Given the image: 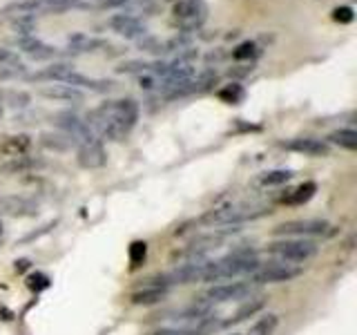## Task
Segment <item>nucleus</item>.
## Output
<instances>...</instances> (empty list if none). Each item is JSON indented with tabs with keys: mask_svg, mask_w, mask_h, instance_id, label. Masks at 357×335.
<instances>
[{
	"mask_svg": "<svg viewBox=\"0 0 357 335\" xmlns=\"http://www.w3.org/2000/svg\"><path fill=\"white\" fill-rule=\"evenodd\" d=\"M304 273V268L299 264H288V262H275L268 266H259L255 273L248 275V284L257 286V284H282V282H290V279L299 277Z\"/></svg>",
	"mask_w": 357,
	"mask_h": 335,
	"instance_id": "20e7f679",
	"label": "nucleus"
},
{
	"mask_svg": "<svg viewBox=\"0 0 357 335\" xmlns=\"http://www.w3.org/2000/svg\"><path fill=\"white\" fill-rule=\"evenodd\" d=\"M27 65L25 63H7L0 65V81H9V78H27Z\"/></svg>",
	"mask_w": 357,
	"mask_h": 335,
	"instance_id": "c85d7f7f",
	"label": "nucleus"
},
{
	"mask_svg": "<svg viewBox=\"0 0 357 335\" xmlns=\"http://www.w3.org/2000/svg\"><path fill=\"white\" fill-rule=\"evenodd\" d=\"M252 295V284L248 282H223L208 288L201 299L204 304H228L234 299H248Z\"/></svg>",
	"mask_w": 357,
	"mask_h": 335,
	"instance_id": "0eeeda50",
	"label": "nucleus"
},
{
	"mask_svg": "<svg viewBox=\"0 0 357 335\" xmlns=\"http://www.w3.org/2000/svg\"><path fill=\"white\" fill-rule=\"evenodd\" d=\"M261 262L257 260L252 251H234L221 260H206L201 282H223V279H234L241 275H250Z\"/></svg>",
	"mask_w": 357,
	"mask_h": 335,
	"instance_id": "f03ea898",
	"label": "nucleus"
},
{
	"mask_svg": "<svg viewBox=\"0 0 357 335\" xmlns=\"http://www.w3.org/2000/svg\"><path fill=\"white\" fill-rule=\"evenodd\" d=\"M0 103L7 107H14V110H25L31 103V96L27 92H22V89L5 87V89H0Z\"/></svg>",
	"mask_w": 357,
	"mask_h": 335,
	"instance_id": "4be33fe9",
	"label": "nucleus"
},
{
	"mask_svg": "<svg viewBox=\"0 0 357 335\" xmlns=\"http://www.w3.org/2000/svg\"><path fill=\"white\" fill-rule=\"evenodd\" d=\"M288 150H293L297 154H304V156H328L331 148L326 141L321 139H312V137H299L284 143Z\"/></svg>",
	"mask_w": 357,
	"mask_h": 335,
	"instance_id": "4468645a",
	"label": "nucleus"
},
{
	"mask_svg": "<svg viewBox=\"0 0 357 335\" xmlns=\"http://www.w3.org/2000/svg\"><path fill=\"white\" fill-rule=\"evenodd\" d=\"M331 223L324 219H293L284 221L275 228L277 234H286V237H321V234L331 232Z\"/></svg>",
	"mask_w": 357,
	"mask_h": 335,
	"instance_id": "6e6552de",
	"label": "nucleus"
},
{
	"mask_svg": "<svg viewBox=\"0 0 357 335\" xmlns=\"http://www.w3.org/2000/svg\"><path fill=\"white\" fill-rule=\"evenodd\" d=\"M54 123L56 128H59L63 134H67L76 145H83V143H89V141H96L98 137L94 134V130L89 128V123L81 117L76 114L72 110H63L59 114L54 117Z\"/></svg>",
	"mask_w": 357,
	"mask_h": 335,
	"instance_id": "39448f33",
	"label": "nucleus"
},
{
	"mask_svg": "<svg viewBox=\"0 0 357 335\" xmlns=\"http://www.w3.org/2000/svg\"><path fill=\"white\" fill-rule=\"evenodd\" d=\"M40 145L47 150H54V152H67V150H72L76 143L63 132H56V134L45 132V134H40Z\"/></svg>",
	"mask_w": 357,
	"mask_h": 335,
	"instance_id": "412c9836",
	"label": "nucleus"
},
{
	"mask_svg": "<svg viewBox=\"0 0 357 335\" xmlns=\"http://www.w3.org/2000/svg\"><path fill=\"white\" fill-rule=\"evenodd\" d=\"M128 255H130V266H132V268L143 266L145 260H148V244L141 241V239H139V241H132Z\"/></svg>",
	"mask_w": 357,
	"mask_h": 335,
	"instance_id": "bb28decb",
	"label": "nucleus"
},
{
	"mask_svg": "<svg viewBox=\"0 0 357 335\" xmlns=\"http://www.w3.org/2000/svg\"><path fill=\"white\" fill-rule=\"evenodd\" d=\"M5 241V226H3V221H0V244Z\"/></svg>",
	"mask_w": 357,
	"mask_h": 335,
	"instance_id": "e433bc0d",
	"label": "nucleus"
},
{
	"mask_svg": "<svg viewBox=\"0 0 357 335\" xmlns=\"http://www.w3.org/2000/svg\"><path fill=\"white\" fill-rule=\"evenodd\" d=\"M257 54H259V50H257V45H255L252 40H245V43H241L239 47L232 52L234 61H250V59H255Z\"/></svg>",
	"mask_w": 357,
	"mask_h": 335,
	"instance_id": "7c9ffc66",
	"label": "nucleus"
},
{
	"mask_svg": "<svg viewBox=\"0 0 357 335\" xmlns=\"http://www.w3.org/2000/svg\"><path fill=\"white\" fill-rule=\"evenodd\" d=\"M0 212H5L9 217H36L38 215V204L25 195H3L0 197Z\"/></svg>",
	"mask_w": 357,
	"mask_h": 335,
	"instance_id": "9d476101",
	"label": "nucleus"
},
{
	"mask_svg": "<svg viewBox=\"0 0 357 335\" xmlns=\"http://www.w3.org/2000/svg\"><path fill=\"white\" fill-rule=\"evenodd\" d=\"M319 246L315 241L293 237V239H282V241H273L268 246V253L275 255L279 262H288V264H304L317 255Z\"/></svg>",
	"mask_w": 357,
	"mask_h": 335,
	"instance_id": "7ed1b4c3",
	"label": "nucleus"
},
{
	"mask_svg": "<svg viewBox=\"0 0 357 335\" xmlns=\"http://www.w3.org/2000/svg\"><path fill=\"white\" fill-rule=\"evenodd\" d=\"M31 150V139L27 134H14V137L0 139V154L7 159H16V156H25Z\"/></svg>",
	"mask_w": 357,
	"mask_h": 335,
	"instance_id": "dca6fc26",
	"label": "nucleus"
},
{
	"mask_svg": "<svg viewBox=\"0 0 357 335\" xmlns=\"http://www.w3.org/2000/svg\"><path fill=\"white\" fill-rule=\"evenodd\" d=\"M7 63H18V56L7 47H0V65H7Z\"/></svg>",
	"mask_w": 357,
	"mask_h": 335,
	"instance_id": "f704fd0d",
	"label": "nucleus"
},
{
	"mask_svg": "<svg viewBox=\"0 0 357 335\" xmlns=\"http://www.w3.org/2000/svg\"><path fill=\"white\" fill-rule=\"evenodd\" d=\"M315 193H317V184L315 181H306V184L297 186L295 190H290L288 195H284L282 201L286 206H304L306 201H310L312 197H315Z\"/></svg>",
	"mask_w": 357,
	"mask_h": 335,
	"instance_id": "6ab92c4d",
	"label": "nucleus"
},
{
	"mask_svg": "<svg viewBox=\"0 0 357 335\" xmlns=\"http://www.w3.org/2000/svg\"><path fill=\"white\" fill-rule=\"evenodd\" d=\"M277 327H279V315H275V313H266V315H261L252 324L248 335H275Z\"/></svg>",
	"mask_w": 357,
	"mask_h": 335,
	"instance_id": "b1692460",
	"label": "nucleus"
},
{
	"mask_svg": "<svg viewBox=\"0 0 357 335\" xmlns=\"http://www.w3.org/2000/svg\"><path fill=\"white\" fill-rule=\"evenodd\" d=\"M109 27L112 31H116L119 36L123 38H141L145 36V31H148V27H145V22H141L137 16H132V14H116V16H112L109 18Z\"/></svg>",
	"mask_w": 357,
	"mask_h": 335,
	"instance_id": "f8f14e48",
	"label": "nucleus"
},
{
	"mask_svg": "<svg viewBox=\"0 0 357 335\" xmlns=\"http://www.w3.org/2000/svg\"><path fill=\"white\" fill-rule=\"evenodd\" d=\"M38 165V161L36 159H31L29 154H25V156H16V159H9L5 165H3V170H7V172H25V170H31V168H36Z\"/></svg>",
	"mask_w": 357,
	"mask_h": 335,
	"instance_id": "cd10ccee",
	"label": "nucleus"
},
{
	"mask_svg": "<svg viewBox=\"0 0 357 335\" xmlns=\"http://www.w3.org/2000/svg\"><path fill=\"white\" fill-rule=\"evenodd\" d=\"M105 40H98V38H89L85 34H74V36L67 38V52L70 54H87V52H96L100 47H105Z\"/></svg>",
	"mask_w": 357,
	"mask_h": 335,
	"instance_id": "f3484780",
	"label": "nucleus"
},
{
	"mask_svg": "<svg viewBox=\"0 0 357 335\" xmlns=\"http://www.w3.org/2000/svg\"><path fill=\"white\" fill-rule=\"evenodd\" d=\"M18 47H20V52H25L27 56H31V59H36V61L54 59V56L61 52V50L52 47V45H47V43L40 40V38H36V36L18 38Z\"/></svg>",
	"mask_w": 357,
	"mask_h": 335,
	"instance_id": "2eb2a0df",
	"label": "nucleus"
},
{
	"mask_svg": "<svg viewBox=\"0 0 357 335\" xmlns=\"http://www.w3.org/2000/svg\"><path fill=\"white\" fill-rule=\"evenodd\" d=\"M264 215H271V208H248V206H228L219 210H210L208 215L201 219L204 223H215V226H230V223H241L250 219H259Z\"/></svg>",
	"mask_w": 357,
	"mask_h": 335,
	"instance_id": "423d86ee",
	"label": "nucleus"
},
{
	"mask_svg": "<svg viewBox=\"0 0 357 335\" xmlns=\"http://www.w3.org/2000/svg\"><path fill=\"white\" fill-rule=\"evenodd\" d=\"M152 63H143V61H130V63H123L121 67H116V72H126V74H132V72H150Z\"/></svg>",
	"mask_w": 357,
	"mask_h": 335,
	"instance_id": "473e14b6",
	"label": "nucleus"
},
{
	"mask_svg": "<svg viewBox=\"0 0 357 335\" xmlns=\"http://www.w3.org/2000/svg\"><path fill=\"white\" fill-rule=\"evenodd\" d=\"M174 18L183 29H197L206 20V5L204 0H181L174 5Z\"/></svg>",
	"mask_w": 357,
	"mask_h": 335,
	"instance_id": "1a4fd4ad",
	"label": "nucleus"
},
{
	"mask_svg": "<svg viewBox=\"0 0 357 335\" xmlns=\"http://www.w3.org/2000/svg\"><path fill=\"white\" fill-rule=\"evenodd\" d=\"M167 288H156V286H143L137 293H132V304L137 306H152V304H159V302L165 297Z\"/></svg>",
	"mask_w": 357,
	"mask_h": 335,
	"instance_id": "aec40b11",
	"label": "nucleus"
},
{
	"mask_svg": "<svg viewBox=\"0 0 357 335\" xmlns=\"http://www.w3.org/2000/svg\"><path fill=\"white\" fill-rule=\"evenodd\" d=\"M328 141L335 143V145H340V148L344 150H357V132L351 130V128H342V130H335L328 134Z\"/></svg>",
	"mask_w": 357,
	"mask_h": 335,
	"instance_id": "5701e85b",
	"label": "nucleus"
},
{
	"mask_svg": "<svg viewBox=\"0 0 357 335\" xmlns=\"http://www.w3.org/2000/svg\"><path fill=\"white\" fill-rule=\"evenodd\" d=\"M29 286H31L33 290H38V288H47V286H50V279L45 277V275H31V277H29Z\"/></svg>",
	"mask_w": 357,
	"mask_h": 335,
	"instance_id": "72a5a7b5",
	"label": "nucleus"
},
{
	"mask_svg": "<svg viewBox=\"0 0 357 335\" xmlns=\"http://www.w3.org/2000/svg\"><path fill=\"white\" fill-rule=\"evenodd\" d=\"M76 161L81 168H85V170H96V168H103L107 163V152L103 148V143L96 139V141L78 145Z\"/></svg>",
	"mask_w": 357,
	"mask_h": 335,
	"instance_id": "9b49d317",
	"label": "nucleus"
},
{
	"mask_svg": "<svg viewBox=\"0 0 357 335\" xmlns=\"http://www.w3.org/2000/svg\"><path fill=\"white\" fill-rule=\"evenodd\" d=\"M3 117H5V105L0 103V121H3Z\"/></svg>",
	"mask_w": 357,
	"mask_h": 335,
	"instance_id": "4c0bfd02",
	"label": "nucleus"
},
{
	"mask_svg": "<svg viewBox=\"0 0 357 335\" xmlns=\"http://www.w3.org/2000/svg\"><path fill=\"white\" fill-rule=\"evenodd\" d=\"M11 29L16 31L18 38L33 36V31H36V18L33 16H14L11 18Z\"/></svg>",
	"mask_w": 357,
	"mask_h": 335,
	"instance_id": "393cba45",
	"label": "nucleus"
},
{
	"mask_svg": "<svg viewBox=\"0 0 357 335\" xmlns=\"http://www.w3.org/2000/svg\"><path fill=\"white\" fill-rule=\"evenodd\" d=\"M290 179H293V172L290 170H271L261 174V186H282L290 181Z\"/></svg>",
	"mask_w": 357,
	"mask_h": 335,
	"instance_id": "c756f323",
	"label": "nucleus"
},
{
	"mask_svg": "<svg viewBox=\"0 0 357 335\" xmlns=\"http://www.w3.org/2000/svg\"><path fill=\"white\" fill-rule=\"evenodd\" d=\"M243 96H245V89L239 83H230L223 89H219V98L223 100V103H230V105H239L243 100Z\"/></svg>",
	"mask_w": 357,
	"mask_h": 335,
	"instance_id": "a878e982",
	"label": "nucleus"
},
{
	"mask_svg": "<svg viewBox=\"0 0 357 335\" xmlns=\"http://www.w3.org/2000/svg\"><path fill=\"white\" fill-rule=\"evenodd\" d=\"M128 0H100V5L103 7H123Z\"/></svg>",
	"mask_w": 357,
	"mask_h": 335,
	"instance_id": "c9c22d12",
	"label": "nucleus"
},
{
	"mask_svg": "<svg viewBox=\"0 0 357 335\" xmlns=\"http://www.w3.org/2000/svg\"><path fill=\"white\" fill-rule=\"evenodd\" d=\"M232 335H237V333H232Z\"/></svg>",
	"mask_w": 357,
	"mask_h": 335,
	"instance_id": "58836bf2",
	"label": "nucleus"
},
{
	"mask_svg": "<svg viewBox=\"0 0 357 335\" xmlns=\"http://www.w3.org/2000/svg\"><path fill=\"white\" fill-rule=\"evenodd\" d=\"M137 121H139V103L132 98L107 100V103L98 105L87 117L89 128L94 130L96 137H103L109 141H123L134 130Z\"/></svg>",
	"mask_w": 357,
	"mask_h": 335,
	"instance_id": "f257e3e1",
	"label": "nucleus"
},
{
	"mask_svg": "<svg viewBox=\"0 0 357 335\" xmlns=\"http://www.w3.org/2000/svg\"><path fill=\"white\" fill-rule=\"evenodd\" d=\"M353 18H355V11L349 5H342V7L333 9V20L340 22V25H349V22H353Z\"/></svg>",
	"mask_w": 357,
	"mask_h": 335,
	"instance_id": "2f4dec72",
	"label": "nucleus"
},
{
	"mask_svg": "<svg viewBox=\"0 0 357 335\" xmlns=\"http://www.w3.org/2000/svg\"><path fill=\"white\" fill-rule=\"evenodd\" d=\"M40 96L50 98V100H61V103H81L85 98V94L81 89H76L72 85H65V83H50V85H43L40 89Z\"/></svg>",
	"mask_w": 357,
	"mask_h": 335,
	"instance_id": "ddd939ff",
	"label": "nucleus"
},
{
	"mask_svg": "<svg viewBox=\"0 0 357 335\" xmlns=\"http://www.w3.org/2000/svg\"><path fill=\"white\" fill-rule=\"evenodd\" d=\"M266 295H255V297H248L243 302V304L237 308V313H234V318H230L226 324H239V322H243V320H248V318H252V315H257L264 306H266Z\"/></svg>",
	"mask_w": 357,
	"mask_h": 335,
	"instance_id": "a211bd4d",
	"label": "nucleus"
}]
</instances>
